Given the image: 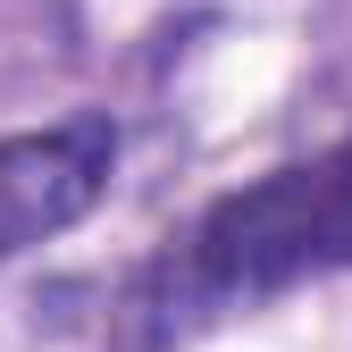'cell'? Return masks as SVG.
<instances>
[{
    "instance_id": "6da1fadb",
    "label": "cell",
    "mask_w": 352,
    "mask_h": 352,
    "mask_svg": "<svg viewBox=\"0 0 352 352\" xmlns=\"http://www.w3.org/2000/svg\"><path fill=\"white\" fill-rule=\"evenodd\" d=\"M352 269V135L285 160L252 185L218 193L193 227H176L118 294V344L135 352H168L218 319L277 302L311 277H344Z\"/></svg>"
},
{
    "instance_id": "7a4b0ae2",
    "label": "cell",
    "mask_w": 352,
    "mask_h": 352,
    "mask_svg": "<svg viewBox=\"0 0 352 352\" xmlns=\"http://www.w3.org/2000/svg\"><path fill=\"white\" fill-rule=\"evenodd\" d=\"M109 168H118V126L101 109H67L51 126L0 135V260L67 235L109 193Z\"/></svg>"
}]
</instances>
